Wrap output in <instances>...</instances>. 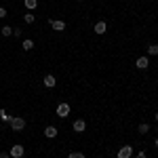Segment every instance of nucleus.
<instances>
[{
    "instance_id": "15",
    "label": "nucleus",
    "mask_w": 158,
    "mask_h": 158,
    "mask_svg": "<svg viewBox=\"0 0 158 158\" xmlns=\"http://www.w3.org/2000/svg\"><path fill=\"white\" fill-rule=\"evenodd\" d=\"M25 6H27L30 11H34V9L38 6V0H25Z\"/></svg>"
},
{
    "instance_id": "14",
    "label": "nucleus",
    "mask_w": 158,
    "mask_h": 158,
    "mask_svg": "<svg viewBox=\"0 0 158 158\" xmlns=\"http://www.w3.org/2000/svg\"><path fill=\"white\" fill-rule=\"evenodd\" d=\"M34 19H36V17H34V13H25V15H23V21H25V23H34Z\"/></svg>"
},
{
    "instance_id": "8",
    "label": "nucleus",
    "mask_w": 158,
    "mask_h": 158,
    "mask_svg": "<svg viewBox=\"0 0 158 158\" xmlns=\"http://www.w3.org/2000/svg\"><path fill=\"white\" fill-rule=\"evenodd\" d=\"M51 27H53L55 32H63V30H65V23H63L61 19H53V21H51Z\"/></svg>"
},
{
    "instance_id": "17",
    "label": "nucleus",
    "mask_w": 158,
    "mask_h": 158,
    "mask_svg": "<svg viewBox=\"0 0 158 158\" xmlns=\"http://www.w3.org/2000/svg\"><path fill=\"white\" fill-rule=\"evenodd\" d=\"M2 36H13V27L11 25H4V27H2Z\"/></svg>"
},
{
    "instance_id": "6",
    "label": "nucleus",
    "mask_w": 158,
    "mask_h": 158,
    "mask_svg": "<svg viewBox=\"0 0 158 158\" xmlns=\"http://www.w3.org/2000/svg\"><path fill=\"white\" fill-rule=\"evenodd\" d=\"M42 85L47 86V89H53V86L57 85V80H55V76H51V74H47V76L42 78Z\"/></svg>"
},
{
    "instance_id": "4",
    "label": "nucleus",
    "mask_w": 158,
    "mask_h": 158,
    "mask_svg": "<svg viewBox=\"0 0 158 158\" xmlns=\"http://www.w3.org/2000/svg\"><path fill=\"white\" fill-rule=\"evenodd\" d=\"M23 152H25L23 146H19V143H17V146H13V148H11V152H9V154H11L13 158H21V156H23Z\"/></svg>"
},
{
    "instance_id": "2",
    "label": "nucleus",
    "mask_w": 158,
    "mask_h": 158,
    "mask_svg": "<svg viewBox=\"0 0 158 158\" xmlns=\"http://www.w3.org/2000/svg\"><path fill=\"white\" fill-rule=\"evenodd\" d=\"M11 127H13V131H23V129H25V120H23V118H13Z\"/></svg>"
},
{
    "instance_id": "16",
    "label": "nucleus",
    "mask_w": 158,
    "mask_h": 158,
    "mask_svg": "<svg viewBox=\"0 0 158 158\" xmlns=\"http://www.w3.org/2000/svg\"><path fill=\"white\" fill-rule=\"evenodd\" d=\"M148 55H158V44H150L148 47Z\"/></svg>"
},
{
    "instance_id": "21",
    "label": "nucleus",
    "mask_w": 158,
    "mask_h": 158,
    "mask_svg": "<svg viewBox=\"0 0 158 158\" xmlns=\"http://www.w3.org/2000/svg\"><path fill=\"white\" fill-rule=\"evenodd\" d=\"M0 158H11V154H6V152H0Z\"/></svg>"
},
{
    "instance_id": "9",
    "label": "nucleus",
    "mask_w": 158,
    "mask_h": 158,
    "mask_svg": "<svg viewBox=\"0 0 158 158\" xmlns=\"http://www.w3.org/2000/svg\"><path fill=\"white\" fill-rule=\"evenodd\" d=\"M135 65H137L139 70H146L148 65H150V59H148V57H139V59L135 61Z\"/></svg>"
},
{
    "instance_id": "12",
    "label": "nucleus",
    "mask_w": 158,
    "mask_h": 158,
    "mask_svg": "<svg viewBox=\"0 0 158 158\" xmlns=\"http://www.w3.org/2000/svg\"><path fill=\"white\" fill-rule=\"evenodd\" d=\"M137 131H139V133H141V135H146L148 131H150V124H148V122H141V124L137 127Z\"/></svg>"
},
{
    "instance_id": "24",
    "label": "nucleus",
    "mask_w": 158,
    "mask_h": 158,
    "mask_svg": "<svg viewBox=\"0 0 158 158\" xmlns=\"http://www.w3.org/2000/svg\"><path fill=\"white\" fill-rule=\"evenodd\" d=\"M156 148H158V137H156Z\"/></svg>"
},
{
    "instance_id": "13",
    "label": "nucleus",
    "mask_w": 158,
    "mask_h": 158,
    "mask_svg": "<svg viewBox=\"0 0 158 158\" xmlns=\"http://www.w3.org/2000/svg\"><path fill=\"white\" fill-rule=\"evenodd\" d=\"M21 47H23V51H32V49H34V40H30V38H27V40H23V44H21Z\"/></svg>"
},
{
    "instance_id": "20",
    "label": "nucleus",
    "mask_w": 158,
    "mask_h": 158,
    "mask_svg": "<svg viewBox=\"0 0 158 158\" xmlns=\"http://www.w3.org/2000/svg\"><path fill=\"white\" fill-rule=\"evenodd\" d=\"M4 17H6V9H4V6H0V19H4Z\"/></svg>"
},
{
    "instance_id": "10",
    "label": "nucleus",
    "mask_w": 158,
    "mask_h": 158,
    "mask_svg": "<svg viewBox=\"0 0 158 158\" xmlns=\"http://www.w3.org/2000/svg\"><path fill=\"white\" fill-rule=\"evenodd\" d=\"M44 137H49V139L57 137V129H55V127H47V129H44Z\"/></svg>"
},
{
    "instance_id": "1",
    "label": "nucleus",
    "mask_w": 158,
    "mask_h": 158,
    "mask_svg": "<svg viewBox=\"0 0 158 158\" xmlns=\"http://www.w3.org/2000/svg\"><path fill=\"white\" fill-rule=\"evenodd\" d=\"M57 116H59V118H68V116H70V106H68V103H59V106H57Z\"/></svg>"
},
{
    "instance_id": "22",
    "label": "nucleus",
    "mask_w": 158,
    "mask_h": 158,
    "mask_svg": "<svg viewBox=\"0 0 158 158\" xmlns=\"http://www.w3.org/2000/svg\"><path fill=\"white\" fill-rule=\"evenodd\" d=\"M137 158H148V154H146V152H139V154H137Z\"/></svg>"
},
{
    "instance_id": "5",
    "label": "nucleus",
    "mask_w": 158,
    "mask_h": 158,
    "mask_svg": "<svg viewBox=\"0 0 158 158\" xmlns=\"http://www.w3.org/2000/svg\"><path fill=\"white\" fill-rule=\"evenodd\" d=\"M131 154H133V148L131 146H122L118 150V158H131Z\"/></svg>"
},
{
    "instance_id": "25",
    "label": "nucleus",
    "mask_w": 158,
    "mask_h": 158,
    "mask_svg": "<svg viewBox=\"0 0 158 158\" xmlns=\"http://www.w3.org/2000/svg\"><path fill=\"white\" fill-rule=\"evenodd\" d=\"M78 2H82V0H78Z\"/></svg>"
},
{
    "instance_id": "18",
    "label": "nucleus",
    "mask_w": 158,
    "mask_h": 158,
    "mask_svg": "<svg viewBox=\"0 0 158 158\" xmlns=\"http://www.w3.org/2000/svg\"><path fill=\"white\" fill-rule=\"evenodd\" d=\"M70 158H85L82 152H70Z\"/></svg>"
},
{
    "instance_id": "11",
    "label": "nucleus",
    "mask_w": 158,
    "mask_h": 158,
    "mask_svg": "<svg viewBox=\"0 0 158 158\" xmlns=\"http://www.w3.org/2000/svg\"><path fill=\"white\" fill-rule=\"evenodd\" d=\"M0 120L2 122H9V124H11V114H6V112H4V110H0Z\"/></svg>"
},
{
    "instance_id": "3",
    "label": "nucleus",
    "mask_w": 158,
    "mask_h": 158,
    "mask_svg": "<svg viewBox=\"0 0 158 158\" xmlns=\"http://www.w3.org/2000/svg\"><path fill=\"white\" fill-rule=\"evenodd\" d=\"M72 129L76 131V133H85V129H86V122L82 120V118H78V120H74Z\"/></svg>"
},
{
    "instance_id": "23",
    "label": "nucleus",
    "mask_w": 158,
    "mask_h": 158,
    "mask_svg": "<svg viewBox=\"0 0 158 158\" xmlns=\"http://www.w3.org/2000/svg\"><path fill=\"white\" fill-rule=\"evenodd\" d=\"M154 118H156V122H158V112H156V114H154Z\"/></svg>"
},
{
    "instance_id": "19",
    "label": "nucleus",
    "mask_w": 158,
    "mask_h": 158,
    "mask_svg": "<svg viewBox=\"0 0 158 158\" xmlns=\"http://www.w3.org/2000/svg\"><path fill=\"white\" fill-rule=\"evenodd\" d=\"M21 34H23V32H21V30H19V27H17V30H15V27H13V36H17V38H19V36H21Z\"/></svg>"
},
{
    "instance_id": "7",
    "label": "nucleus",
    "mask_w": 158,
    "mask_h": 158,
    "mask_svg": "<svg viewBox=\"0 0 158 158\" xmlns=\"http://www.w3.org/2000/svg\"><path fill=\"white\" fill-rule=\"evenodd\" d=\"M93 30H95V34H106V32H108V23H106V21H97Z\"/></svg>"
}]
</instances>
